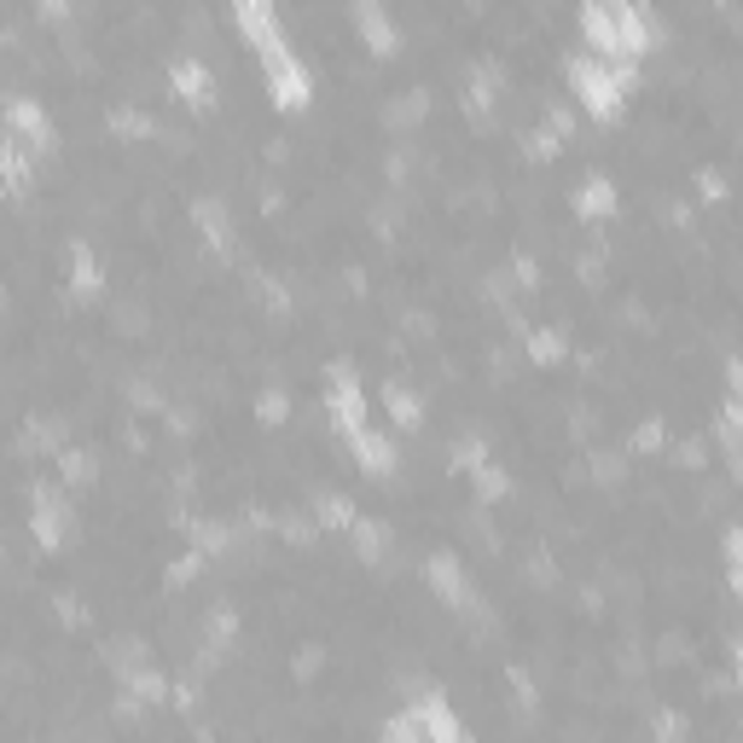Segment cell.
<instances>
[{"label": "cell", "mask_w": 743, "mask_h": 743, "mask_svg": "<svg viewBox=\"0 0 743 743\" xmlns=\"http://www.w3.org/2000/svg\"><path fill=\"white\" fill-rule=\"evenodd\" d=\"M354 24H361V41L372 53H395V24L383 12V0H354Z\"/></svg>", "instance_id": "4fadbf2b"}, {"label": "cell", "mask_w": 743, "mask_h": 743, "mask_svg": "<svg viewBox=\"0 0 743 743\" xmlns=\"http://www.w3.org/2000/svg\"><path fill=\"white\" fill-rule=\"evenodd\" d=\"M232 24H239V36L256 47V53H262V47H274V41H285L274 0H232Z\"/></svg>", "instance_id": "52a82bcc"}, {"label": "cell", "mask_w": 743, "mask_h": 743, "mask_svg": "<svg viewBox=\"0 0 743 743\" xmlns=\"http://www.w3.org/2000/svg\"><path fill=\"white\" fill-rule=\"evenodd\" d=\"M168 88H175L192 111H210L215 105V76L198 59H175V64H168Z\"/></svg>", "instance_id": "30bf717a"}, {"label": "cell", "mask_w": 743, "mask_h": 743, "mask_svg": "<svg viewBox=\"0 0 743 743\" xmlns=\"http://www.w3.org/2000/svg\"><path fill=\"white\" fill-rule=\"evenodd\" d=\"M71 291L76 297H93L99 291V262H93V250L81 244V239L71 244Z\"/></svg>", "instance_id": "2e32d148"}, {"label": "cell", "mask_w": 743, "mask_h": 743, "mask_svg": "<svg viewBox=\"0 0 743 743\" xmlns=\"http://www.w3.org/2000/svg\"><path fill=\"white\" fill-rule=\"evenodd\" d=\"M425 576H430V587H436V593H442V599L453 604V610H470V604H477V593H470V581H465V569L453 564L448 552H436V557H430V569H425Z\"/></svg>", "instance_id": "8fae6325"}, {"label": "cell", "mask_w": 743, "mask_h": 743, "mask_svg": "<svg viewBox=\"0 0 743 743\" xmlns=\"http://www.w3.org/2000/svg\"><path fill=\"white\" fill-rule=\"evenodd\" d=\"M383 738H442V743H453V738H465V726L448 715V697L442 691H425V697H413L407 703V715H395L390 726H383Z\"/></svg>", "instance_id": "7a4b0ae2"}, {"label": "cell", "mask_w": 743, "mask_h": 743, "mask_svg": "<svg viewBox=\"0 0 743 743\" xmlns=\"http://www.w3.org/2000/svg\"><path fill=\"white\" fill-rule=\"evenodd\" d=\"M383 407H390V418L401 430H418L425 425V401H418L407 383H383Z\"/></svg>", "instance_id": "9a60e30c"}, {"label": "cell", "mask_w": 743, "mask_h": 743, "mask_svg": "<svg viewBox=\"0 0 743 743\" xmlns=\"http://www.w3.org/2000/svg\"><path fill=\"white\" fill-rule=\"evenodd\" d=\"M349 442V453L361 459V470L366 477H395V442L383 430H372V425H361V430H349L343 436Z\"/></svg>", "instance_id": "ba28073f"}, {"label": "cell", "mask_w": 743, "mask_h": 743, "mask_svg": "<svg viewBox=\"0 0 743 743\" xmlns=\"http://www.w3.org/2000/svg\"><path fill=\"white\" fill-rule=\"evenodd\" d=\"M465 477H470V482H477V494H482V500H500V494H505V470H500L494 459H482V465H470V470H465Z\"/></svg>", "instance_id": "44dd1931"}, {"label": "cell", "mask_w": 743, "mask_h": 743, "mask_svg": "<svg viewBox=\"0 0 743 743\" xmlns=\"http://www.w3.org/2000/svg\"><path fill=\"white\" fill-rule=\"evenodd\" d=\"M192 215H198V227H204V239L215 250H227V215H222V204H215V198H198Z\"/></svg>", "instance_id": "ffe728a7"}, {"label": "cell", "mask_w": 743, "mask_h": 743, "mask_svg": "<svg viewBox=\"0 0 743 743\" xmlns=\"http://www.w3.org/2000/svg\"><path fill=\"white\" fill-rule=\"evenodd\" d=\"M581 36H587V47H593L599 59H621V41H616V24H610V7H604V0H587V7H581Z\"/></svg>", "instance_id": "7c38bea8"}, {"label": "cell", "mask_w": 743, "mask_h": 743, "mask_svg": "<svg viewBox=\"0 0 743 743\" xmlns=\"http://www.w3.org/2000/svg\"><path fill=\"white\" fill-rule=\"evenodd\" d=\"M256 413H262V425H279V418L291 413V407H285V395H274V390H267V395L256 401Z\"/></svg>", "instance_id": "4316f807"}, {"label": "cell", "mask_w": 743, "mask_h": 743, "mask_svg": "<svg viewBox=\"0 0 743 743\" xmlns=\"http://www.w3.org/2000/svg\"><path fill=\"white\" fill-rule=\"evenodd\" d=\"M470 111L477 116H488L494 111V99H500V64H477V76H470Z\"/></svg>", "instance_id": "e0dca14e"}, {"label": "cell", "mask_w": 743, "mask_h": 743, "mask_svg": "<svg viewBox=\"0 0 743 743\" xmlns=\"http://www.w3.org/2000/svg\"><path fill=\"white\" fill-rule=\"evenodd\" d=\"M7 128L18 134L29 151H53V123H47V111L36 99H7Z\"/></svg>", "instance_id": "9c48e42d"}, {"label": "cell", "mask_w": 743, "mask_h": 743, "mask_svg": "<svg viewBox=\"0 0 743 743\" xmlns=\"http://www.w3.org/2000/svg\"><path fill=\"white\" fill-rule=\"evenodd\" d=\"M29 529H36V540L47 552H59L64 540H71V505H64L59 488H47V482L29 488Z\"/></svg>", "instance_id": "277c9868"}, {"label": "cell", "mask_w": 743, "mask_h": 743, "mask_svg": "<svg viewBox=\"0 0 743 743\" xmlns=\"http://www.w3.org/2000/svg\"><path fill=\"white\" fill-rule=\"evenodd\" d=\"M326 413H331V425H337V436H349V430H361V425H366V395H361V378H354L349 366H331V390H326Z\"/></svg>", "instance_id": "5b68a950"}, {"label": "cell", "mask_w": 743, "mask_h": 743, "mask_svg": "<svg viewBox=\"0 0 743 743\" xmlns=\"http://www.w3.org/2000/svg\"><path fill=\"white\" fill-rule=\"evenodd\" d=\"M663 442H668V430L656 425V418H651V425H639V430H633V448H639V453H656Z\"/></svg>", "instance_id": "484cf974"}, {"label": "cell", "mask_w": 743, "mask_h": 743, "mask_svg": "<svg viewBox=\"0 0 743 743\" xmlns=\"http://www.w3.org/2000/svg\"><path fill=\"white\" fill-rule=\"evenodd\" d=\"M262 71H267V93H274V105H279V111H302V105H308L314 81H308L302 59H297L285 41L262 47Z\"/></svg>", "instance_id": "3957f363"}, {"label": "cell", "mask_w": 743, "mask_h": 743, "mask_svg": "<svg viewBox=\"0 0 743 743\" xmlns=\"http://www.w3.org/2000/svg\"><path fill=\"white\" fill-rule=\"evenodd\" d=\"M36 7H41V18H71V0H36Z\"/></svg>", "instance_id": "83f0119b"}, {"label": "cell", "mask_w": 743, "mask_h": 743, "mask_svg": "<svg viewBox=\"0 0 743 743\" xmlns=\"http://www.w3.org/2000/svg\"><path fill=\"white\" fill-rule=\"evenodd\" d=\"M0 175H7L12 192H24V186H29V158L18 151V134H0Z\"/></svg>", "instance_id": "ac0fdd59"}, {"label": "cell", "mask_w": 743, "mask_h": 743, "mask_svg": "<svg viewBox=\"0 0 743 743\" xmlns=\"http://www.w3.org/2000/svg\"><path fill=\"white\" fill-rule=\"evenodd\" d=\"M349 534H354V546H361V557H366V564H378V557L390 552V529H383V522H366V517H354V522H349Z\"/></svg>", "instance_id": "d6986e66"}, {"label": "cell", "mask_w": 743, "mask_h": 743, "mask_svg": "<svg viewBox=\"0 0 743 743\" xmlns=\"http://www.w3.org/2000/svg\"><path fill=\"white\" fill-rule=\"evenodd\" d=\"M59 477L64 482H88L93 477V459H88V453H76V448H64L59 453Z\"/></svg>", "instance_id": "603a6c76"}, {"label": "cell", "mask_w": 743, "mask_h": 743, "mask_svg": "<svg viewBox=\"0 0 743 743\" xmlns=\"http://www.w3.org/2000/svg\"><path fill=\"white\" fill-rule=\"evenodd\" d=\"M111 128H116V134H151V116L134 111V105H123V111H111Z\"/></svg>", "instance_id": "d4e9b609"}, {"label": "cell", "mask_w": 743, "mask_h": 743, "mask_svg": "<svg viewBox=\"0 0 743 743\" xmlns=\"http://www.w3.org/2000/svg\"><path fill=\"white\" fill-rule=\"evenodd\" d=\"M319 522H326V529H349V522H354V505H349L343 494L319 500Z\"/></svg>", "instance_id": "cb8c5ba5"}, {"label": "cell", "mask_w": 743, "mask_h": 743, "mask_svg": "<svg viewBox=\"0 0 743 743\" xmlns=\"http://www.w3.org/2000/svg\"><path fill=\"white\" fill-rule=\"evenodd\" d=\"M610 210H616V186L604 180V175H587L576 186V215H581V222H604Z\"/></svg>", "instance_id": "5bb4252c"}, {"label": "cell", "mask_w": 743, "mask_h": 743, "mask_svg": "<svg viewBox=\"0 0 743 743\" xmlns=\"http://www.w3.org/2000/svg\"><path fill=\"white\" fill-rule=\"evenodd\" d=\"M633 81H639V64L633 59H599V53L569 59V88H576L581 111L599 116V123H616L621 105H628Z\"/></svg>", "instance_id": "6da1fadb"}, {"label": "cell", "mask_w": 743, "mask_h": 743, "mask_svg": "<svg viewBox=\"0 0 743 743\" xmlns=\"http://www.w3.org/2000/svg\"><path fill=\"white\" fill-rule=\"evenodd\" d=\"M529 354H534L540 366L564 361V331H534V337H529Z\"/></svg>", "instance_id": "7402d4cb"}, {"label": "cell", "mask_w": 743, "mask_h": 743, "mask_svg": "<svg viewBox=\"0 0 743 743\" xmlns=\"http://www.w3.org/2000/svg\"><path fill=\"white\" fill-rule=\"evenodd\" d=\"M610 7V24H616V41H621V59H645L651 53V36L656 24L639 12V0H604Z\"/></svg>", "instance_id": "8992f818"}]
</instances>
